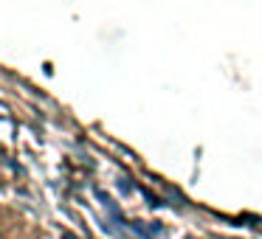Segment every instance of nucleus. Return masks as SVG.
<instances>
[{"mask_svg":"<svg viewBox=\"0 0 262 239\" xmlns=\"http://www.w3.org/2000/svg\"><path fill=\"white\" fill-rule=\"evenodd\" d=\"M59 239H79V236H76V233H71V231H62V236H59Z\"/></svg>","mask_w":262,"mask_h":239,"instance_id":"f257e3e1","label":"nucleus"}]
</instances>
